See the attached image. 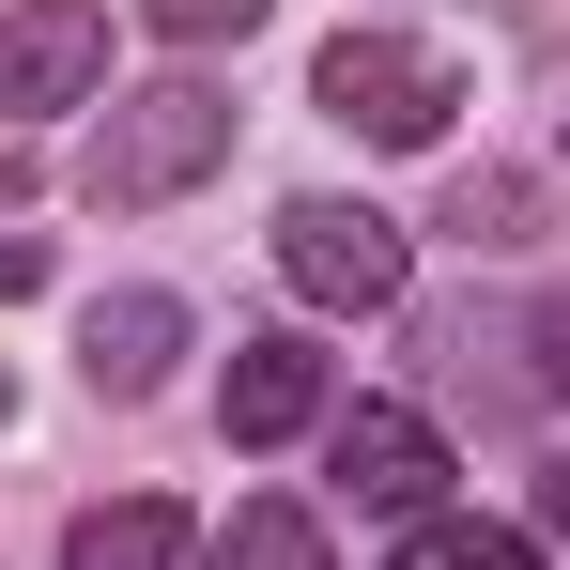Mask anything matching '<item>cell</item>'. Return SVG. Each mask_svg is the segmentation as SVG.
Here are the masks:
<instances>
[{
    "label": "cell",
    "mask_w": 570,
    "mask_h": 570,
    "mask_svg": "<svg viewBox=\"0 0 570 570\" xmlns=\"http://www.w3.org/2000/svg\"><path fill=\"white\" fill-rule=\"evenodd\" d=\"M401 570H540V556H524V524H463V509H432V524L401 540Z\"/></svg>",
    "instance_id": "obj_11"
},
{
    "label": "cell",
    "mask_w": 570,
    "mask_h": 570,
    "mask_svg": "<svg viewBox=\"0 0 570 570\" xmlns=\"http://www.w3.org/2000/svg\"><path fill=\"white\" fill-rule=\"evenodd\" d=\"M216 155H232V108L200 94V78H155V94H108V124L78 139V186L108 216H139V200H186Z\"/></svg>",
    "instance_id": "obj_1"
},
{
    "label": "cell",
    "mask_w": 570,
    "mask_h": 570,
    "mask_svg": "<svg viewBox=\"0 0 570 570\" xmlns=\"http://www.w3.org/2000/svg\"><path fill=\"white\" fill-rule=\"evenodd\" d=\"M540 524H570V463H540Z\"/></svg>",
    "instance_id": "obj_15"
},
{
    "label": "cell",
    "mask_w": 570,
    "mask_h": 570,
    "mask_svg": "<svg viewBox=\"0 0 570 570\" xmlns=\"http://www.w3.org/2000/svg\"><path fill=\"white\" fill-rule=\"evenodd\" d=\"M432 478H448V432H432L416 401H355V416H340V493H355V509L432 524Z\"/></svg>",
    "instance_id": "obj_5"
},
{
    "label": "cell",
    "mask_w": 570,
    "mask_h": 570,
    "mask_svg": "<svg viewBox=\"0 0 570 570\" xmlns=\"http://www.w3.org/2000/svg\"><path fill=\"white\" fill-rule=\"evenodd\" d=\"M170 355H186V308H170V293H94V324H78L94 401H155V385H170Z\"/></svg>",
    "instance_id": "obj_6"
},
{
    "label": "cell",
    "mask_w": 570,
    "mask_h": 570,
    "mask_svg": "<svg viewBox=\"0 0 570 570\" xmlns=\"http://www.w3.org/2000/svg\"><path fill=\"white\" fill-rule=\"evenodd\" d=\"M216 416H232V448H293V432L324 416V355H308V340H232Z\"/></svg>",
    "instance_id": "obj_7"
},
{
    "label": "cell",
    "mask_w": 570,
    "mask_h": 570,
    "mask_svg": "<svg viewBox=\"0 0 570 570\" xmlns=\"http://www.w3.org/2000/svg\"><path fill=\"white\" fill-rule=\"evenodd\" d=\"M448 108H463V62L416 47V31H340V47H324V124H355L385 155H432Z\"/></svg>",
    "instance_id": "obj_2"
},
{
    "label": "cell",
    "mask_w": 570,
    "mask_h": 570,
    "mask_svg": "<svg viewBox=\"0 0 570 570\" xmlns=\"http://www.w3.org/2000/svg\"><path fill=\"white\" fill-rule=\"evenodd\" d=\"M31 293H47V247H31V232H0V308H31Z\"/></svg>",
    "instance_id": "obj_14"
},
{
    "label": "cell",
    "mask_w": 570,
    "mask_h": 570,
    "mask_svg": "<svg viewBox=\"0 0 570 570\" xmlns=\"http://www.w3.org/2000/svg\"><path fill=\"white\" fill-rule=\"evenodd\" d=\"M216 570H324V524H308L293 493H247L232 540H216Z\"/></svg>",
    "instance_id": "obj_9"
},
{
    "label": "cell",
    "mask_w": 570,
    "mask_h": 570,
    "mask_svg": "<svg viewBox=\"0 0 570 570\" xmlns=\"http://www.w3.org/2000/svg\"><path fill=\"white\" fill-rule=\"evenodd\" d=\"M524 371L570 401V293H540V324H524Z\"/></svg>",
    "instance_id": "obj_13"
},
{
    "label": "cell",
    "mask_w": 570,
    "mask_h": 570,
    "mask_svg": "<svg viewBox=\"0 0 570 570\" xmlns=\"http://www.w3.org/2000/svg\"><path fill=\"white\" fill-rule=\"evenodd\" d=\"M0 416H16V371H0Z\"/></svg>",
    "instance_id": "obj_16"
},
{
    "label": "cell",
    "mask_w": 570,
    "mask_h": 570,
    "mask_svg": "<svg viewBox=\"0 0 570 570\" xmlns=\"http://www.w3.org/2000/svg\"><path fill=\"white\" fill-rule=\"evenodd\" d=\"M108 0H0V108H94Z\"/></svg>",
    "instance_id": "obj_4"
},
{
    "label": "cell",
    "mask_w": 570,
    "mask_h": 570,
    "mask_svg": "<svg viewBox=\"0 0 570 570\" xmlns=\"http://www.w3.org/2000/svg\"><path fill=\"white\" fill-rule=\"evenodd\" d=\"M278 278L308 308H385L401 293V232H385L371 200H293L278 216Z\"/></svg>",
    "instance_id": "obj_3"
},
{
    "label": "cell",
    "mask_w": 570,
    "mask_h": 570,
    "mask_svg": "<svg viewBox=\"0 0 570 570\" xmlns=\"http://www.w3.org/2000/svg\"><path fill=\"white\" fill-rule=\"evenodd\" d=\"M139 16H155L170 47H247V31H263L278 0H139Z\"/></svg>",
    "instance_id": "obj_12"
},
{
    "label": "cell",
    "mask_w": 570,
    "mask_h": 570,
    "mask_svg": "<svg viewBox=\"0 0 570 570\" xmlns=\"http://www.w3.org/2000/svg\"><path fill=\"white\" fill-rule=\"evenodd\" d=\"M448 232H463V247H524V232H540V186H524V170H463V186H448Z\"/></svg>",
    "instance_id": "obj_10"
},
{
    "label": "cell",
    "mask_w": 570,
    "mask_h": 570,
    "mask_svg": "<svg viewBox=\"0 0 570 570\" xmlns=\"http://www.w3.org/2000/svg\"><path fill=\"white\" fill-rule=\"evenodd\" d=\"M62 570H186V509L170 493H124V509H78Z\"/></svg>",
    "instance_id": "obj_8"
}]
</instances>
